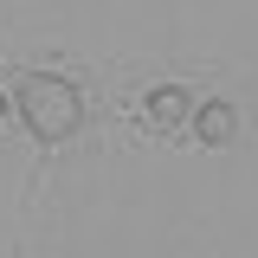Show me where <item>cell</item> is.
Returning a JSON list of instances; mask_svg holds the SVG:
<instances>
[{
    "instance_id": "cell-1",
    "label": "cell",
    "mask_w": 258,
    "mask_h": 258,
    "mask_svg": "<svg viewBox=\"0 0 258 258\" xmlns=\"http://www.w3.org/2000/svg\"><path fill=\"white\" fill-rule=\"evenodd\" d=\"M13 110H20V123L52 149V142H71L78 129H84V97L71 78L58 71H26L20 84H13Z\"/></svg>"
},
{
    "instance_id": "cell-2",
    "label": "cell",
    "mask_w": 258,
    "mask_h": 258,
    "mask_svg": "<svg viewBox=\"0 0 258 258\" xmlns=\"http://www.w3.org/2000/svg\"><path fill=\"white\" fill-rule=\"evenodd\" d=\"M194 136H200L207 149H232V142H239V110H232V103H200V110H194Z\"/></svg>"
},
{
    "instance_id": "cell-3",
    "label": "cell",
    "mask_w": 258,
    "mask_h": 258,
    "mask_svg": "<svg viewBox=\"0 0 258 258\" xmlns=\"http://www.w3.org/2000/svg\"><path fill=\"white\" fill-rule=\"evenodd\" d=\"M142 110H149V123H155L161 136H174V129H187V116H194L187 91H174V84H161V91H149V97H142Z\"/></svg>"
},
{
    "instance_id": "cell-4",
    "label": "cell",
    "mask_w": 258,
    "mask_h": 258,
    "mask_svg": "<svg viewBox=\"0 0 258 258\" xmlns=\"http://www.w3.org/2000/svg\"><path fill=\"white\" fill-rule=\"evenodd\" d=\"M0 116H7V97H0Z\"/></svg>"
}]
</instances>
